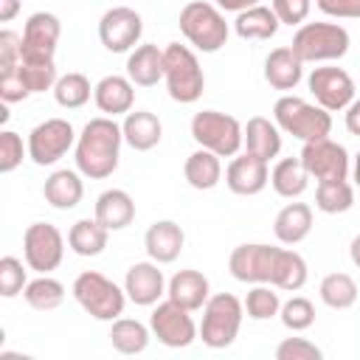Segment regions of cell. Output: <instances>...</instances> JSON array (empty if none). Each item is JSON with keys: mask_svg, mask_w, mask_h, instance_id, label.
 Wrapping results in <instances>:
<instances>
[{"mask_svg": "<svg viewBox=\"0 0 360 360\" xmlns=\"http://www.w3.org/2000/svg\"><path fill=\"white\" fill-rule=\"evenodd\" d=\"M22 259L37 273H51L65 259V236L51 222H34L22 233Z\"/></svg>", "mask_w": 360, "mask_h": 360, "instance_id": "obj_11", "label": "cell"}, {"mask_svg": "<svg viewBox=\"0 0 360 360\" xmlns=\"http://www.w3.org/2000/svg\"><path fill=\"white\" fill-rule=\"evenodd\" d=\"M107 239H110V231L93 217H84V219H76L68 231V248L76 253V256H98L104 248H107Z\"/></svg>", "mask_w": 360, "mask_h": 360, "instance_id": "obj_30", "label": "cell"}, {"mask_svg": "<svg viewBox=\"0 0 360 360\" xmlns=\"http://www.w3.org/2000/svg\"><path fill=\"white\" fill-rule=\"evenodd\" d=\"M149 329L169 349H186L200 338V326L194 323L191 309L174 304L172 298L155 304V309L149 315Z\"/></svg>", "mask_w": 360, "mask_h": 360, "instance_id": "obj_9", "label": "cell"}, {"mask_svg": "<svg viewBox=\"0 0 360 360\" xmlns=\"http://www.w3.org/2000/svg\"><path fill=\"white\" fill-rule=\"evenodd\" d=\"M214 6H219L222 11H245L250 6H259V0H214Z\"/></svg>", "mask_w": 360, "mask_h": 360, "instance_id": "obj_50", "label": "cell"}, {"mask_svg": "<svg viewBox=\"0 0 360 360\" xmlns=\"http://www.w3.org/2000/svg\"><path fill=\"white\" fill-rule=\"evenodd\" d=\"M42 197L48 205L59 208V211H68V208H76L84 197V183H82V172L76 169H56L48 174L45 186H42Z\"/></svg>", "mask_w": 360, "mask_h": 360, "instance_id": "obj_24", "label": "cell"}, {"mask_svg": "<svg viewBox=\"0 0 360 360\" xmlns=\"http://www.w3.org/2000/svg\"><path fill=\"white\" fill-rule=\"evenodd\" d=\"M323 352L307 338H284L276 346V360H321Z\"/></svg>", "mask_w": 360, "mask_h": 360, "instance_id": "obj_44", "label": "cell"}, {"mask_svg": "<svg viewBox=\"0 0 360 360\" xmlns=\"http://www.w3.org/2000/svg\"><path fill=\"white\" fill-rule=\"evenodd\" d=\"M304 79V62L290 45L273 48L264 59V82L273 90H295L298 82Z\"/></svg>", "mask_w": 360, "mask_h": 360, "instance_id": "obj_21", "label": "cell"}, {"mask_svg": "<svg viewBox=\"0 0 360 360\" xmlns=\"http://www.w3.org/2000/svg\"><path fill=\"white\" fill-rule=\"evenodd\" d=\"M163 70H166L163 51L158 45H152V42L135 45L129 51V56H127V76L138 87H155L163 79Z\"/></svg>", "mask_w": 360, "mask_h": 360, "instance_id": "obj_23", "label": "cell"}, {"mask_svg": "<svg viewBox=\"0 0 360 360\" xmlns=\"http://www.w3.org/2000/svg\"><path fill=\"white\" fill-rule=\"evenodd\" d=\"M354 205V188L349 180H323L315 188V208L323 214H346Z\"/></svg>", "mask_w": 360, "mask_h": 360, "instance_id": "obj_36", "label": "cell"}, {"mask_svg": "<svg viewBox=\"0 0 360 360\" xmlns=\"http://www.w3.org/2000/svg\"><path fill=\"white\" fill-rule=\"evenodd\" d=\"M166 298H172L174 304L186 307L191 312H197L211 298V284L200 270H191V267L188 270H177L166 284Z\"/></svg>", "mask_w": 360, "mask_h": 360, "instance_id": "obj_22", "label": "cell"}, {"mask_svg": "<svg viewBox=\"0 0 360 360\" xmlns=\"http://www.w3.org/2000/svg\"><path fill=\"white\" fill-rule=\"evenodd\" d=\"M183 245H186V233L174 219H158L146 228L143 248L149 259L158 264H172L183 253Z\"/></svg>", "mask_w": 360, "mask_h": 360, "instance_id": "obj_19", "label": "cell"}, {"mask_svg": "<svg viewBox=\"0 0 360 360\" xmlns=\"http://www.w3.org/2000/svg\"><path fill=\"white\" fill-rule=\"evenodd\" d=\"M312 231V208L307 202H287L273 222V233L281 245H298Z\"/></svg>", "mask_w": 360, "mask_h": 360, "instance_id": "obj_28", "label": "cell"}, {"mask_svg": "<svg viewBox=\"0 0 360 360\" xmlns=\"http://www.w3.org/2000/svg\"><path fill=\"white\" fill-rule=\"evenodd\" d=\"M346 129L360 138V98H354V101L346 107Z\"/></svg>", "mask_w": 360, "mask_h": 360, "instance_id": "obj_49", "label": "cell"}, {"mask_svg": "<svg viewBox=\"0 0 360 360\" xmlns=\"http://www.w3.org/2000/svg\"><path fill=\"white\" fill-rule=\"evenodd\" d=\"M245 152L262 158V160H273L281 152V129L276 121L264 118V115H253L245 124Z\"/></svg>", "mask_w": 360, "mask_h": 360, "instance_id": "obj_27", "label": "cell"}, {"mask_svg": "<svg viewBox=\"0 0 360 360\" xmlns=\"http://www.w3.org/2000/svg\"><path fill=\"white\" fill-rule=\"evenodd\" d=\"M180 34L202 53H217L228 42V22L219 6L208 0H191L180 8Z\"/></svg>", "mask_w": 360, "mask_h": 360, "instance_id": "obj_3", "label": "cell"}, {"mask_svg": "<svg viewBox=\"0 0 360 360\" xmlns=\"http://www.w3.org/2000/svg\"><path fill=\"white\" fill-rule=\"evenodd\" d=\"M245 304L231 292H217L202 307V323H200V340L208 349H228L242 326Z\"/></svg>", "mask_w": 360, "mask_h": 360, "instance_id": "obj_6", "label": "cell"}, {"mask_svg": "<svg viewBox=\"0 0 360 360\" xmlns=\"http://www.w3.org/2000/svg\"><path fill=\"white\" fill-rule=\"evenodd\" d=\"M242 304H245V315L253 321H270L281 309V298L273 284H253Z\"/></svg>", "mask_w": 360, "mask_h": 360, "instance_id": "obj_39", "label": "cell"}, {"mask_svg": "<svg viewBox=\"0 0 360 360\" xmlns=\"http://www.w3.org/2000/svg\"><path fill=\"white\" fill-rule=\"evenodd\" d=\"M278 25L281 22H278L273 6H262V3L239 11L233 20V31L239 39H270V37H276Z\"/></svg>", "mask_w": 360, "mask_h": 360, "instance_id": "obj_29", "label": "cell"}, {"mask_svg": "<svg viewBox=\"0 0 360 360\" xmlns=\"http://www.w3.org/2000/svg\"><path fill=\"white\" fill-rule=\"evenodd\" d=\"M273 121L281 132L298 141H318L332 132V115L321 104H309L301 96H281L273 104Z\"/></svg>", "mask_w": 360, "mask_h": 360, "instance_id": "obj_4", "label": "cell"}, {"mask_svg": "<svg viewBox=\"0 0 360 360\" xmlns=\"http://www.w3.org/2000/svg\"><path fill=\"white\" fill-rule=\"evenodd\" d=\"M270 183V169L267 160L245 152L239 158H233L225 169V186L239 194V197H253L259 191H264V186Z\"/></svg>", "mask_w": 360, "mask_h": 360, "instance_id": "obj_18", "label": "cell"}, {"mask_svg": "<svg viewBox=\"0 0 360 360\" xmlns=\"http://www.w3.org/2000/svg\"><path fill=\"white\" fill-rule=\"evenodd\" d=\"M278 318H281V323H284L290 332H304V329H309V326L315 323V307H312L309 298L292 295L290 301L281 304Z\"/></svg>", "mask_w": 360, "mask_h": 360, "instance_id": "obj_41", "label": "cell"}, {"mask_svg": "<svg viewBox=\"0 0 360 360\" xmlns=\"http://www.w3.org/2000/svg\"><path fill=\"white\" fill-rule=\"evenodd\" d=\"M25 152H28V146H22V138L17 132H11V129L0 132V172L3 174H11L22 163Z\"/></svg>", "mask_w": 360, "mask_h": 360, "instance_id": "obj_43", "label": "cell"}, {"mask_svg": "<svg viewBox=\"0 0 360 360\" xmlns=\"http://www.w3.org/2000/svg\"><path fill=\"white\" fill-rule=\"evenodd\" d=\"M25 146L37 166H53L76 146V132L68 118H48L28 132Z\"/></svg>", "mask_w": 360, "mask_h": 360, "instance_id": "obj_10", "label": "cell"}, {"mask_svg": "<svg viewBox=\"0 0 360 360\" xmlns=\"http://www.w3.org/2000/svg\"><path fill=\"white\" fill-rule=\"evenodd\" d=\"M31 96V90L25 87L20 70H8V73H0V98L3 104H17V101H25Z\"/></svg>", "mask_w": 360, "mask_h": 360, "instance_id": "obj_47", "label": "cell"}, {"mask_svg": "<svg viewBox=\"0 0 360 360\" xmlns=\"http://www.w3.org/2000/svg\"><path fill=\"white\" fill-rule=\"evenodd\" d=\"M318 8L338 20H360V0H318Z\"/></svg>", "mask_w": 360, "mask_h": 360, "instance_id": "obj_48", "label": "cell"}, {"mask_svg": "<svg viewBox=\"0 0 360 360\" xmlns=\"http://www.w3.org/2000/svg\"><path fill=\"white\" fill-rule=\"evenodd\" d=\"M318 295L329 309H349L357 301V284L349 273H329L323 276Z\"/></svg>", "mask_w": 360, "mask_h": 360, "instance_id": "obj_37", "label": "cell"}, {"mask_svg": "<svg viewBox=\"0 0 360 360\" xmlns=\"http://www.w3.org/2000/svg\"><path fill=\"white\" fill-rule=\"evenodd\" d=\"M62 25L51 11H34L22 25V51L20 59H53Z\"/></svg>", "mask_w": 360, "mask_h": 360, "instance_id": "obj_16", "label": "cell"}, {"mask_svg": "<svg viewBox=\"0 0 360 360\" xmlns=\"http://www.w3.org/2000/svg\"><path fill=\"white\" fill-rule=\"evenodd\" d=\"M143 34V20L129 6H112L98 20V39L110 53H127L138 45Z\"/></svg>", "mask_w": 360, "mask_h": 360, "instance_id": "obj_13", "label": "cell"}, {"mask_svg": "<svg viewBox=\"0 0 360 360\" xmlns=\"http://www.w3.org/2000/svg\"><path fill=\"white\" fill-rule=\"evenodd\" d=\"M22 295H25V304H28L31 309H37V312H51V309L62 307V301H65V284L56 281V278L48 276V273H39L34 281L25 284Z\"/></svg>", "mask_w": 360, "mask_h": 360, "instance_id": "obj_34", "label": "cell"}, {"mask_svg": "<svg viewBox=\"0 0 360 360\" xmlns=\"http://www.w3.org/2000/svg\"><path fill=\"white\" fill-rule=\"evenodd\" d=\"M307 87L315 96V104L329 112L346 110L354 101V79L343 68H312V73L307 76Z\"/></svg>", "mask_w": 360, "mask_h": 360, "instance_id": "obj_14", "label": "cell"}, {"mask_svg": "<svg viewBox=\"0 0 360 360\" xmlns=\"http://www.w3.org/2000/svg\"><path fill=\"white\" fill-rule=\"evenodd\" d=\"M191 138L219 158H233L245 146V127L219 110H202L191 118Z\"/></svg>", "mask_w": 360, "mask_h": 360, "instance_id": "obj_8", "label": "cell"}, {"mask_svg": "<svg viewBox=\"0 0 360 360\" xmlns=\"http://www.w3.org/2000/svg\"><path fill=\"white\" fill-rule=\"evenodd\" d=\"M93 101H96V107H98L104 115H110V118L127 115V112L132 110V104H135V84H132L129 76H118V73L104 76V79L93 87Z\"/></svg>", "mask_w": 360, "mask_h": 360, "instance_id": "obj_20", "label": "cell"}, {"mask_svg": "<svg viewBox=\"0 0 360 360\" xmlns=\"http://www.w3.org/2000/svg\"><path fill=\"white\" fill-rule=\"evenodd\" d=\"M20 51H22V34L3 28L0 31V73H8L20 65Z\"/></svg>", "mask_w": 360, "mask_h": 360, "instance_id": "obj_45", "label": "cell"}, {"mask_svg": "<svg viewBox=\"0 0 360 360\" xmlns=\"http://www.w3.org/2000/svg\"><path fill=\"white\" fill-rule=\"evenodd\" d=\"M76 304L96 321H115L124 315L127 307V290L118 287L112 278H107L98 270H84L76 276L70 287Z\"/></svg>", "mask_w": 360, "mask_h": 360, "instance_id": "obj_2", "label": "cell"}, {"mask_svg": "<svg viewBox=\"0 0 360 360\" xmlns=\"http://www.w3.org/2000/svg\"><path fill=\"white\" fill-rule=\"evenodd\" d=\"M121 124H115L110 115L90 118L76 138V169L90 180H104L118 169L121 158Z\"/></svg>", "mask_w": 360, "mask_h": 360, "instance_id": "obj_1", "label": "cell"}, {"mask_svg": "<svg viewBox=\"0 0 360 360\" xmlns=\"http://www.w3.org/2000/svg\"><path fill=\"white\" fill-rule=\"evenodd\" d=\"M270 186H273V191H276L278 197L295 200V197H301V194L307 191V186H309V172L304 169L301 158H281V160L273 166V172H270Z\"/></svg>", "mask_w": 360, "mask_h": 360, "instance_id": "obj_32", "label": "cell"}, {"mask_svg": "<svg viewBox=\"0 0 360 360\" xmlns=\"http://www.w3.org/2000/svg\"><path fill=\"white\" fill-rule=\"evenodd\" d=\"M20 14V0H0V22H11Z\"/></svg>", "mask_w": 360, "mask_h": 360, "instance_id": "obj_51", "label": "cell"}, {"mask_svg": "<svg viewBox=\"0 0 360 360\" xmlns=\"http://www.w3.org/2000/svg\"><path fill=\"white\" fill-rule=\"evenodd\" d=\"M349 256H352V264L360 270V233L352 239V245H349Z\"/></svg>", "mask_w": 360, "mask_h": 360, "instance_id": "obj_52", "label": "cell"}, {"mask_svg": "<svg viewBox=\"0 0 360 360\" xmlns=\"http://www.w3.org/2000/svg\"><path fill=\"white\" fill-rule=\"evenodd\" d=\"M149 332L152 329L135 318H115L110 326V343L121 354H141L149 346Z\"/></svg>", "mask_w": 360, "mask_h": 360, "instance_id": "obj_35", "label": "cell"}, {"mask_svg": "<svg viewBox=\"0 0 360 360\" xmlns=\"http://www.w3.org/2000/svg\"><path fill=\"white\" fill-rule=\"evenodd\" d=\"M273 259H276V248L273 245L245 242V245H239V248L231 250L228 270L242 284H270Z\"/></svg>", "mask_w": 360, "mask_h": 360, "instance_id": "obj_15", "label": "cell"}, {"mask_svg": "<svg viewBox=\"0 0 360 360\" xmlns=\"http://www.w3.org/2000/svg\"><path fill=\"white\" fill-rule=\"evenodd\" d=\"M121 132H124V141L135 149V152H149L160 143L163 138V127H160V118L149 110H129L124 124H121Z\"/></svg>", "mask_w": 360, "mask_h": 360, "instance_id": "obj_26", "label": "cell"}, {"mask_svg": "<svg viewBox=\"0 0 360 360\" xmlns=\"http://www.w3.org/2000/svg\"><path fill=\"white\" fill-rule=\"evenodd\" d=\"M25 87L31 93H45V90H53L56 84V62L53 59H20L17 65Z\"/></svg>", "mask_w": 360, "mask_h": 360, "instance_id": "obj_40", "label": "cell"}, {"mask_svg": "<svg viewBox=\"0 0 360 360\" xmlns=\"http://www.w3.org/2000/svg\"><path fill=\"white\" fill-rule=\"evenodd\" d=\"M270 284L276 290H287V292L301 290L307 284V262H304V256L290 250V248H276Z\"/></svg>", "mask_w": 360, "mask_h": 360, "instance_id": "obj_33", "label": "cell"}, {"mask_svg": "<svg viewBox=\"0 0 360 360\" xmlns=\"http://www.w3.org/2000/svg\"><path fill=\"white\" fill-rule=\"evenodd\" d=\"M127 298L138 307H155L166 295V278L158 262H135L124 276Z\"/></svg>", "mask_w": 360, "mask_h": 360, "instance_id": "obj_17", "label": "cell"}, {"mask_svg": "<svg viewBox=\"0 0 360 360\" xmlns=\"http://www.w3.org/2000/svg\"><path fill=\"white\" fill-rule=\"evenodd\" d=\"M28 278H25V267L17 256H3L0 259V295L3 298H14L25 290Z\"/></svg>", "mask_w": 360, "mask_h": 360, "instance_id": "obj_42", "label": "cell"}, {"mask_svg": "<svg viewBox=\"0 0 360 360\" xmlns=\"http://www.w3.org/2000/svg\"><path fill=\"white\" fill-rule=\"evenodd\" d=\"M290 48L298 53L304 65L343 59L349 51V31L338 22H304L298 25Z\"/></svg>", "mask_w": 360, "mask_h": 360, "instance_id": "obj_7", "label": "cell"}, {"mask_svg": "<svg viewBox=\"0 0 360 360\" xmlns=\"http://www.w3.org/2000/svg\"><path fill=\"white\" fill-rule=\"evenodd\" d=\"M183 174H186V183L197 191H208L214 188L219 180H222V163H219V155H214L211 149H197L186 158V166H183Z\"/></svg>", "mask_w": 360, "mask_h": 360, "instance_id": "obj_31", "label": "cell"}, {"mask_svg": "<svg viewBox=\"0 0 360 360\" xmlns=\"http://www.w3.org/2000/svg\"><path fill=\"white\" fill-rule=\"evenodd\" d=\"M352 172H354V183L360 186V152H357V158H354V169H352Z\"/></svg>", "mask_w": 360, "mask_h": 360, "instance_id": "obj_53", "label": "cell"}, {"mask_svg": "<svg viewBox=\"0 0 360 360\" xmlns=\"http://www.w3.org/2000/svg\"><path fill=\"white\" fill-rule=\"evenodd\" d=\"M270 6L284 25H304V20L309 17V0H273Z\"/></svg>", "mask_w": 360, "mask_h": 360, "instance_id": "obj_46", "label": "cell"}, {"mask_svg": "<svg viewBox=\"0 0 360 360\" xmlns=\"http://www.w3.org/2000/svg\"><path fill=\"white\" fill-rule=\"evenodd\" d=\"M93 217L107 228V231H124L135 219V200L124 188H107L98 194Z\"/></svg>", "mask_w": 360, "mask_h": 360, "instance_id": "obj_25", "label": "cell"}, {"mask_svg": "<svg viewBox=\"0 0 360 360\" xmlns=\"http://www.w3.org/2000/svg\"><path fill=\"white\" fill-rule=\"evenodd\" d=\"M163 59H166L163 82H166V90H169L172 101L194 104L202 96V90H205V73L200 68L197 53L188 45L169 42L163 48Z\"/></svg>", "mask_w": 360, "mask_h": 360, "instance_id": "obj_5", "label": "cell"}, {"mask_svg": "<svg viewBox=\"0 0 360 360\" xmlns=\"http://www.w3.org/2000/svg\"><path fill=\"white\" fill-rule=\"evenodd\" d=\"M90 96H93L90 79H87L84 73H76V70L59 76L56 84H53V98H56V104L65 107V110H79V107H84V104L90 101Z\"/></svg>", "mask_w": 360, "mask_h": 360, "instance_id": "obj_38", "label": "cell"}, {"mask_svg": "<svg viewBox=\"0 0 360 360\" xmlns=\"http://www.w3.org/2000/svg\"><path fill=\"white\" fill-rule=\"evenodd\" d=\"M298 158H301L304 169L309 172V177H315L318 183H323V180H346L349 169H352L346 146H340L329 135L318 138V141H307Z\"/></svg>", "mask_w": 360, "mask_h": 360, "instance_id": "obj_12", "label": "cell"}]
</instances>
